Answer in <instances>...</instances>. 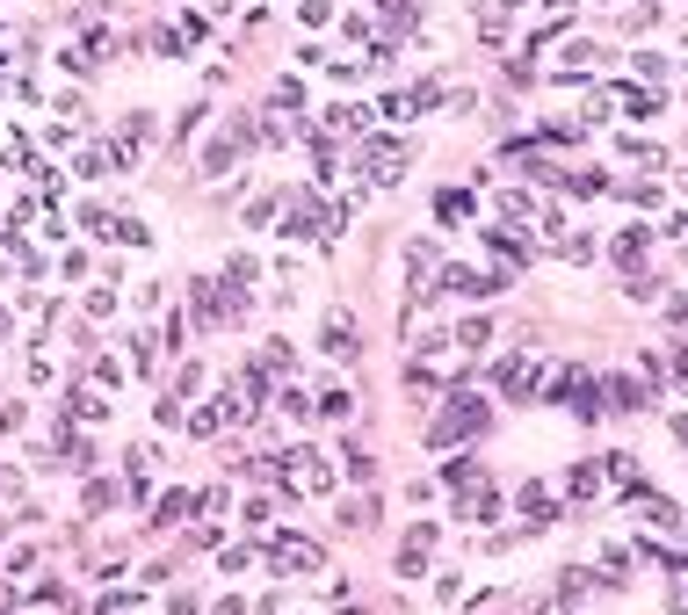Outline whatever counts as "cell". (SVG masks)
<instances>
[{
	"instance_id": "6da1fadb",
	"label": "cell",
	"mask_w": 688,
	"mask_h": 615,
	"mask_svg": "<svg viewBox=\"0 0 688 615\" xmlns=\"http://www.w3.org/2000/svg\"><path fill=\"white\" fill-rule=\"evenodd\" d=\"M492 384H500L507 399H536V384H544V377H536V362H529V355H500V362H492Z\"/></svg>"
},
{
	"instance_id": "7a4b0ae2",
	"label": "cell",
	"mask_w": 688,
	"mask_h": 615,
	"mask_svg": "<svg viewBox=\"0 0 688 615\" xmlns=\"http://www.w3.org/2000/svg\"><path fill=\"white\" fill-rule=\"evenodd\" d=\"M609 254H616V268H623V276H638V268H645V254H652V232H645V224H630V232H616V246H609Z\"/></svg>"
},
{
	"instance_id": "3957f363",
	"label": "cell",
	"mask_w": 688,
	"mask_h": 615,
	"mask_svg": "<svg viewBox=\"0 0 688 615\" xmlns=\"http://www.w3.org/2000/svg\"><path fill=\"white\" fill-rule=\"evenodd\" d=\"M326 355H348V362L363 355V333H355V318H341V311L326 318Z\"/></svg>"
},
{
	"instance_id": "277c9868",
	"label": "cell",
	"mask_w": 688,
	"mask_h": 615,
	"mask_svg": "<svg viewBox=\"0 0 688 615\" xmlns=\"http://www.w3.org/2000/svg\"><path fill=\"white\" fill-rule=\"evenodd\" d=\"M450 340H457V348H486V340H492V318H486V311L457 318V326H450Z\"/></svg>"
},
{
	"instance_id": "5b68a950",
	"label": "cell",
	"mask_w": 688,
	"mask_h": 615,
	"mask_svg": "<svg viewBox=\"0 0 688 615\" xmlns=\"http://www.w3.org/2000/svg\"><path fill=\"white\" fill-rule=\"evenodd\" d=\"M392 565H398V579H420V572H428V543H420V536H406Z\"/></svg>"
},
{
	"instance_id": "8992f818",
	"label": "cell",
	"mask_w": 688,
	"mask_h": 615,
	"mask_svg": "<svg viewBox=\"0 0 688 615\" xmlns=\"http://www.w3.org/2000/svg\"><path fill=\"white\" fill-rule=\"evenodd\" d=\"M566 493H573V500H594V493H601V464H573V471H566Z\"/></svg>"
},
{
	"instance_id": "52a82bcc",
	"label": "cell",
	"mask_w": 688,
	"mask_h": 615,
	"mask_svg": "<svg viewBox=\"0 0 688 615\" xmlns=\"http://www.w3.org/2000/svg\"><path fill=\"white\" fill-rule=\"evenodd\" d=\"M471 196H464V189H435V217H442V224H457V217H471Z\"/></svg>"
},
{
	"instance_id": "ba28073f",
	"label": "cell",
	"mask_w": 688,
	"mask_h": 615,
	"mask_svg": "<svg viewBox=\"0 0 688 615\" xmlns=\"http://www.w3.org/2000/svg\"><path fill=\"white\" fill-rule=\"evenodd\" d=\"M623 203H638V210H660V203H667V189H660V182H623Z\"/></svg>"
},
{
	"instance_id": "9c48e42d",
	"label": "cell",
	"mask_w": 688,
	"mask_h": 615,
	"mask_svg": "<svg viewBox=\"0 0 688 615\" xmlns=\"http://www.w3.org/2000/svg\"><path fill=\"white\" fill-rule=\"evenodd\" d=\"M566 261L587 268V261H594V232H573V239H566Z\"/></svg>"
},
{
	"instance_id": "30bf717a",
	"label": "cell",
	"mask_w": 688,
	"mask_h": 615,
	"mask_svg": "<svg viewBox=\"0 0 688 615\" xmlns=\"http://www.w3.org/2000/svg\"><path fill=\"white\" fill-rule=\"evenodd\" d=\"M674 442H682V449H688V412H674Z\"/></svg>"
},
{
	"instance_id": "8fae6325",
	"label": "cell",
	"mask_w": 688,
	"mask_h": 615,
	"mask_svg": "<svg viewBox=\"0 0 688 615\" xmlns=\"http://www.w3.org/2000/svg\"><path fill=\"white\" fill-rule=\"evenodd\" d=\"M674 609H682V615H688V587H674Z\"/></svg>"
}]
</instances>
